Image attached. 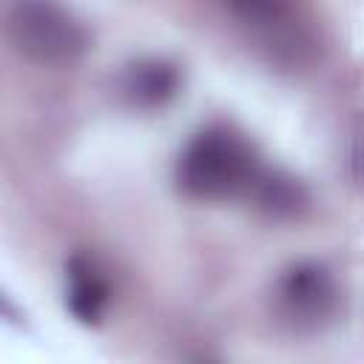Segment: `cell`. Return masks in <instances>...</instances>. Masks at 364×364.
<instances>
[{
  "instance_id": "1",
  "label": "cell",
  "mask_w": 364,
  "mask_h": 364,
  "mask_svg": "<svg viewBox=\"0 0 364 364\" xmlns=\"http://www.w3.org/2000/svg\"><path fill=\"white\" fill-rule=\"evenodd\" d=\"M259 162L250 145L228 128L199 131L179 154L176 182L193 199H228L250 193Z\"/></svg>"
},
{
  "instance_id": "2",
  "label": "cell",
  "mask_w": 364,
  "mask_h": 364,
  "mask_svg": "<svg viewBox=\"0 0 364 364\" xmlns=\"http://www.w3.org/2000/svg\"><path fill=\"white\" fill-rule=\"evenodd\" d=\"M14 51L34 65H68L88 48L82 23L57 0H23L9 14Z\"/></svg>"
},
{
  "instance_id": "3",
  "label": "cell",
  "mask_w": 364,
  "mask_h": 364,
  "mask_svg": "<svg viewBox=\"0 0 364 364\" xmlns=\"http://www.w3.org/2000/svg\"><path fill=\"white\" fill-rule=\"evenodd\" d=\"M279 304L296 324H318L336 310V282L321 262L290 264L276 287Z\"/></svg>"
},
{
  "instance_id": "4",
  "label": "cell",
  "mask_w": 364,
  "mask_h": 364,
  "mask_svg": "<svg viewBox=\"0 0 364 364\" xmlns=\"http://www.w3.org/2000/svg\"><path fill=\"white\" fill-rule=\"evenodd\" d=\"M182 85V74L173 63L168 60H139L134 65L125 68L122 77V91L131 100V105L136 108H162L165 102H171L176 97Z\"/></svg>"
},
{
  "instance_id": "5",
  "label": "cell",
  "mask_w": 364,
  "mask_h": 364,
  "mask_svg": "<svg viewBox=\"0 0 364 364\" xmlns=\"http://www.w3.org/2000/svg\"><path fill=\"white\" fill-rule=\"evenodd\" d=\"M68 273V284H65V304L74 313V318L94 324L102 318L108 299H111V287L108 279L102 276V270L94 264V259L88 256H74L65 264Z\"/></svg>"
},
{
  "instance_id": "6",
  "label": "cell",
  "mask_w": 364,
  "mask_h": 364,
  "mask_svg": "<svg viewBox=\"0 0 364 364\" xmlns=\"http://www.w3.org/2000/svg\"><path fill=\"white\" fill-rule=\"evenodd\" d=\"M242 23L273 31L290 20V0H222Z\"/></svg>"
}]
</instances>
